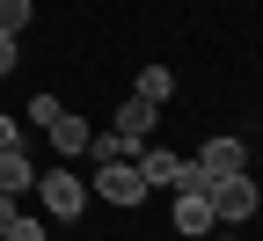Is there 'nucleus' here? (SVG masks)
<instances>
[{
  "label": "nucleus",
  "instance_id": "obj_5",
  "mask_svg": "<svg viewBox=\"0 0 263 241\" xmlns=\"http://www.w3.org/2000/svg\"><path fill=\"white\" fill-rule=\"evenodd\" d=\"M110 132H117V139H132V146H154L161 110H154V102H139V95H124V102H117V117H110Z\"/></svg>",
  "mask_w": 263,
  "mask_h": 241
},
{
  "label": "nucleus",
  "instance_id": "obj_2",
  "mask_svg": "<svg viewBox=\"0 0 263 241\" xmlns=\"http://www.w3.org/2000/svg\"><path fill=\"white\" fill-rule=\"evenodd\" d=\"M205 197H212V219H219V227H249V219L263 212V183H256V176H212Z\"/></svg>",
  "mask_w": 263,
  "mask_h": 241
},
{
  "label": "nucleus",
  "instance_id": "obj_9",
  "mask_svg": "<svg viewBox=\"0 0 263 241\" xmlns=\"http://www.w3.org/2000/svg\"><path fill=\"white\" fill-rule=\"evenodd\" d=\"M44 139H51L59 154H88V139H95V132H88V117H73V110H66V117L44 132Z\"/></svg>",
  "mask_w": 263,
  "mask_h": 241
},
{
  "label": "nucleus",
  "instance_id": "obj_14",
  "mask_svg": "<svg viewBox=\"0 0 263 241\" xmlns=\"http://www.w3.org/2000/svg\"><path fill=\"white\" fill-rule=\"evenodd\" d=\"M15 66H22V37H0V81L15 73Z\"/></svg>",
  "mask_w": 263,
  "mask_h": 241
},
{
  "label": "nucleus",
  "instance_id": "obj_6",
  "mask_svg": "<svg viewBox=\"0 0 263 241\" xmlns=\"http://www.w3.org/2000/svg\"><path fill=\"white\" fill-rule=\"evenodd\" d=\"M168 219H176V234H183V241H205V234L219 227V219H212V197H205V190H176Z\"/></svg>",
  "mask_w": 263,
  "mask_h": 241
},
{
  "label": "nucleus",
  "instance_id": "obj_16",
  "mask_svg": "<svg viewBox=\"0 0 263 241\" xmlns=\"http://www.w3.org/2000/svg\"><path fill=\"white\" fill-rule=\"evenodd\" d=\"M8 219H15V205H8V197H0V227H8Z\"/></svg>",
  "mask_w": 263,
  "mask_h": 241
},
{
  "label": "nucleus",
  "instance_id": "obj_8",
  "mask_svg": "<svg viewBox=\"0 0 263 241\" xmlns=\"http://www.w3.org/2000/svg\"><path fill=\"white\" fill-rule=\"evenodd\" d=\"M29 190H37V161H29L22 146H15V154H0V197H8V205H22Z\"/></svg>",
  "mask_w": 263,
  "mask_h": 241
},
{
  "label": "nucleus",
  "instance_id": "obj_4",
  "mask_svg": "<svg viewBox=\"0 0 263 241\" xmlns=\"http://www.w3.org/2000/svg\"><path fill=\"white\" fill-rule=\"evenodd\" d=\"M190 161H197V168H205V176H249V146L234 139V132H212V139H205V146H197Z\"/></svg>",
  "mask_w": 263,
  "mask_h": 241
},
{
  "label": "nucleus",
  "instance_id": "obj_15",
  "mask_svg": "<svg viewBox=\"0 0 263 241\" xmlns=\"http://www.w3.org/2000/svg\"><path fill=\"white\" fill-rule=\"evenodd\" d=\"M15 146H22V124H15L8 110H0V154H15Z\"/></svg>",
  "mask_w": 263,
  "mask_h": 241
},
{
  "label": "nucleus",
  "instance_id": "obj_18",
  "mask_svg": "<svg viewBox=\"0 0 263 241\" xmlns=\"http://www.w3.org/2000/svg\"><path fill=\"white\" fill-rule=\"evenodd\" d=\"M0 241H8V234H0Z\"/></svg>",
  "mask_w": 263,
  "mask_h": 241
},
{
  "label": "nucleus",
  "instance_id": "obj_7",
  "mask_svg": "<svg viewBox=\"0 0 263 241\" xmlns=\"http://www.w3.org/2000/svg\"><path fill=\"white\" fill-rule=\"evenodd\" d=\"M183 154H168V146H139V176H146V190H183Z\"/></svg>",
  "mask_w": 263,
  "mask_h": 241
},
{
  "label": "nucleus",
  "instance_id": "obj_11",
  "mask_svg": "<svg viewBox=\"0 0 263 241\" xmlns=\"http://www.w3.org/2000/svg\"><path fill=\"white\" fill-rule=\"evenodd\" d=\"M37 22V0H0V37H22Z\"/></svg>",
  "mask_w": 263,
  "mask_h": 241
},
{
  "label": "nucleus",
  "instance_id": "obj_12",
  "mask_svg": "<svg viewBox=\"0 0 263 241\" xmlns=\"http://www.w3.org/2000/svg\"><path fill=\"white\" fill-rule=\"evenodd\" d=\"M59 117H66V102H59V95H44V88L29 95V124H44V132H51Z\"/></svg>",
  "mask_w": 263,
  "mask_h": 241
},
{
  "label": "nucleus",
  "instance_id": "obj_17",
  "mask_svg": "<svg viewBox=\"0 0 263 241\" xmlns=\"http://www.w3.org/2000/svg\"><path fill=\"white\" fill-rule=\"evenodd\" d=\"M205 241H234V234H227V227H212V234H205Z\"/></svg>",
  "mask_w": 263,
  "mask_h": 241
},
{
  "label": "nucleus",
  "instance_id": "obj_1",
  "mask_svg": "<svg viewBox=\"0 0 263 241\" xmlns=\"http://www.w3.org/2000/svg\"><path fill=\"white\" fill-rule=\"evenodd\" d=\"M88 197L117 205V212H139V205H146L154 190H146V176H139V161H95V176H88Z\"/></svg>",
  "mask_w": 263,
  "mask_h": 241
},
{
  "label": "nucleus",
  "instance_id": "obj_10",
  "mask_svg": "<svg viewBox=\"0 0 263 241\" xmlns=\"http://www.w3.org/2000/svg\"><path fill=\"white\" fill-rule=\"evenodd\" d=\"M132 95H139V102H154V110H161V102L176 95V73H168V66H139V88H132Z\"/></svg>",
  "mask_w": 263,
  "mask_h": 241
},
{
  "label": "nucleus",
  "instance_id": "obj_3",
  "mask_svg": "<svg viewBox=\"0 0 263 241\" xmlns=\"http://www.w3.org/2000/svg\"><path fill=\"white\" fill-rule=\"evenodd\" d=\"M37 197H44V212L59 227H73L88 212V176H73V168H37Z\"/></svg>",
  "mask_w": 263,
  "mask_h": 241
},
{
  "label": "nucleus",
  "instance_id": "obj_13",
  "mask_svg": "<svg viewBox=\"0 0 263 241\" xmlns=\"http://www.w3.org/2000/svg\"><path fill=\"white\" fill-rule=\"evenodd\" d=\"M0 234H8V241H51V234H44V219H29V212H15Z\"/></svg>",
  "mask_w": 263,
  "mask_h": 241
}]
</instances>
